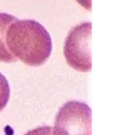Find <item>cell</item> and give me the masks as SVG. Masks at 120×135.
I'll return each instance as SVG.
<instances>
[{
	"label": "cell",
	"instance_id": "obj_5",
	"mask_svg": "<svg viewBox=\"0 0 120 135\" xmlns=\"http://www.w3.org/2000/svg\"><path fill=\"white\" fill-rule=\"evenodd\" d=\"M10 97V87L6 78L0 73V112L4 109Z\"/></svg>",
	"mask_w": 120,
	"mask_h": 135
},
{
	"label": "cell",
	"instance_id": "obj_4",
	"mask_svg": "<svg viewBox=\"0 0 120 135\" xmlns=\"http://www.w3.org/2000/svg\"><path fill=\"white\" fill-rule=\"evenodd\" d=\"M18 20L12 15L0 13V61L4 63L16 62L18 59L8 50L6 44V33L8 27Z\"/></svg>",
	"mask_w": 120,
	"mask_h": 135
},
{
	"label": "cell",
	"instance_id": "obj_6",
	"mask_svg": "<svg viewBox=\"0 0 120 135\" xmlns=\"http://www.w3.org/2000/svg\"><path fill=\"white\" fill-rule=\"evenodd\" d=\"M25 135H53V127L43 126L27 132Z\"/></svg>",
	"mask_w": 120,
	"mask_h": 135
},
{
	"label": "cell",
	"instance_id": "obj_3",
	"mask_svg": "<svg viewBox=\"0 0 120 135\" xmlns=\"http://www.w3.org/2000/svg\"><path fill=\"white\" fill-rule=\"evenodd\" d=\"M91 23H82L73 27L65 40V59L68 65L77 71L86 73L91 69Z\"/></svg>",
	"mask_w": 120,
	"mask_h": 135
},
{
	"label": "cell",
	"instance_id": "obj_1",
	"mask_svg": "<svg viewBox=\"0 0 120 135\" xmlns=\"http://www.w3.org/2000/svg\"><path fill=\"white\" fill-rule=\"evenodd\" d=\"M6 44L17 59L29 66L43 65L52 50L50 35L34 20L18 19L13 23L7 30Z\"/></svg>",
	"mask_w": 120,
	"mask_h": 135
},
{
	"label": "cell",
	"instance_id": "obj_7",
	"mask_svg": "<svg viewBox=\"0 0 120 135\" xmlns=\"http://www.w3.org/2000/svg\"><path fill=\"white\" fill-rule=\"evenodd\" d=\"M78 3L81 4L83 7L86 9L91 10V0H77Z\"/></svg>",
	"mask_w": 120,
	"mask_h": 135
},
{
	"label": "cell",
	"instance_id": "obj_2",
	"mask_svg": "<svg viewBox=\"0 0 120 135\" xmlns=\"http://www.w3.org/2000/svg\"><path fill=\"white\" fill-rule=\"evenodd\" d=\"M53 135H91V110L86 103L69 101L60 108Z\"/></svg>",
	"mask_w": 120,
	"mask_h": 135
}]
</instances>
